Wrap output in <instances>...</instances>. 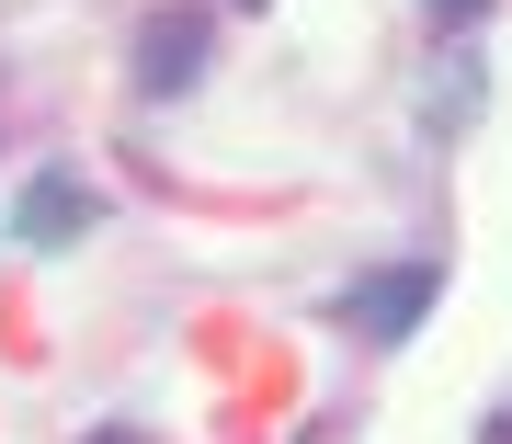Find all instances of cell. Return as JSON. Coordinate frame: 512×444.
I'll use <instances>...</instances> for the list:
<instances>
[{"mask_svg": "<svg viewBox=\"0 0 512 444\" xmlns=\"http://www.w3.org/2000/svg\"><path fill=\"white\" fill-rule=\"evenodd\" d=\"M205 46H217V12H205V0H171V12H148V23H137V46H126L137 103H183V92H194V69H205Z\"/></svg>", "mask_w": 512, "mask_h": 444, "instance_id": "cell-1", "label": "cell"}, {"mask_svg": "<svg viewBox=\"0 0 512 444\" xmlns=\"http://www.w3.org/2000/svg\"><path fill=\"white\" fill-rule=\"evenodd\" d=\"M433 296H444L433 262H376V274H353L342 296H330V319H342V331H365V342H410L421 319H433Z\"/></svg>", "mask_w": 512, "mask_h": 444, "instance_id": "cell-2", "label": "cell"}, {"mask_svg": "<svg viewBox=\"0 0 512 444\" xmlns=\"http://www.w3.org/2000/svg\"><path fill=\"white\" fill-rule=\"evenodd\" d=\"M12 240H35V251H69V240H92V194H80L69 171L23 183V205H12Z\"/></svg>", "mask_w": 512, "mask_h": 444, "instance_id": "cell-3", "label": "cell"}, {"mask_svg": "<svg viewBox=\"0 0 512 444\" xmlns=\"http://www.w3.org/2000/svg\"><path fill=\"white\" fill-rule=\"evenodd\" d=\"M433 126H444V137H456V126H478V57H467V46L433 69Z\"/></svg>", "mask_w": 512, "mask_h": 444, "instance_id": "cell-4", "label": "cell"}, {"mask_svg": "<svg viewBox=\"0 0 512 444\" xmlns=\"http://www.w3.org/2000/svg\"><path fill=\"white\" fill-rule=\"evenodd\" d=\"M433 12H444V23H456V35H467V23H478V12H490V0H433Z\"/></svg>", "mask_w": 512, "mask_h": 444, "instance_id": "cell-5", "label": "cell"}, {"mask_svg": "<svg viewBox=\"0 0 512 444\" xmlns=\"http://www.w3.org/2000/svg\"><path fill=\"white\" fill-rule=\"evenodd\" d=\"M92 444H137V433H126V422H103V433H92Z\"/></svg>", "mask_w": 512, "mask_h": 444, "instance_id": "cell-6", "label": "cell"}, {"mask_svg": "<svg viewBox=\"0 0 512 444\" xmlns=\"http://www.w3.org/2000/svg\"><path fill=\"white\" fill-rule=\"evenodd\" d=\"M478 444H512V422H490V433H478Z\"/></svg>", "mask_w": 512, "mask_h": 444, "instance_id": "cell-7", "label": "cell"}]
</instances>
